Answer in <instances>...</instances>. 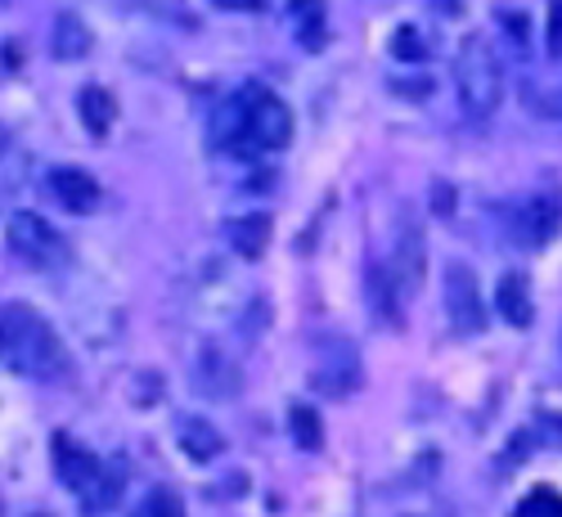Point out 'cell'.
Here are the masks:
<instances>
[{"label": "cell", "mask_w": 562, "mask_h": 517, "mask_svg": "<svg viewBox=\"0 0 562 517\" xmlns=\"http://www.w3.org/2000/svg\"><path fill=\"white\" fill-rule=\"evenodd\" d=\"M364 379V369H360V351L338 338V342H319L315 351V364H311V383L324 392V396H351Z\"/></svg>", "instance_id": "obj_6"}, {"label": "cell", "mask_w": 562, "mask_h": 517, "mask_svg": "<svg viewBox=\"0 0 562 517\" xmlns=\"http://www.w3.org/2000/svg\"><path fill=\"white\" fill-rule=\"evenodd\" d=\"M0 364L10 373H23V379L50 383L68 369V351L55 328L32 306L10 302V306H0Z\"/></svg>", "instance_id": "obj_1"}, {"label": "cell", "mask_w": 562, "mask_h": 517, "mask_svg": "<svg viewBox=\"0 0 562 517\" xmlns=\"http://www.w3.org/2000/svg\"><path fill=\"white\" fill-rule=\"evenodd\" d=\"M77 113H81V122H86L90 135H109V126L117 117V100L109 95L104 86H86L81 95H77Z\"/></svg>", "instance_id": "obj_17"}, {"label": "cell", "mask_w": 562, "mask_h": 517, "mask_svg": "<svg viewBox=\"0 0 562 517\" xmlns=\"http://www.w3.org/2000/svg\"><path fill=\"white\" fill-rule=\"evenodd\" d=\"M289 428H293L297 450H319L324 428H319V414H315L311 405H293V414H289Z\"/></svg>", "instance_id": "obj_18"}, {"label": "cell", "mask_w": 562, "mask_h": 517, "mask_svg": "<svg viewBox=\"0 0 562 517\" xmlns=\"http://www.w3.org/2000/svg\"><path fill=\"white\" fill-rule=\"evenodd\" d=\"M234 104H239L244 131H248V139H252L257 154L289 149V139H293V109L279 100L274 90H266V86H244L239 95H234Z\"/></svg>", "instance_id": "obj_3"}, {"label": "cell", "mask_w": 562, "mask_h": 517, "mask_svg": "<svg viewBox=\"0 0 562 517\" xmlns=\"http://www.w3.org/2000/svg\"><path fill=\"white\" fill-rule=\"evenodd\" d=\"M513 517H562V495L549 486H536L518 508H513Z\"/></svg>", "instance_id": "obj_19"}, {"label": "cell", "mask_w": 562, "mask_h": 517, "mask_svg": "<svg viewBox=\"0 0 562 517\" xmlns=\"http://www.w3.org/2000/svg\"><path fill=\"white\" fill-rule=\"evenodd\" d=\"M495 311L513 324V328H527L531 315H536V302H531V284L522 270H508L499 274V289H495Z\"/></svg>", "instance_id": "obj_11"}, {"label": "cell", "mask_w": 562, "mask_h": 517, "mask_svg": "<svg viewBox=\"0 0 562 517\" xmlns=\"http://www.w3.org/2000/svg\"><path fill=\"white\" fill-rule=\"evenodd\" d=\"M131 517H184V504L176 491H149Z\"/></svg>", "instance_id": "obj_20"}, {"label": "cell", "mask_w": 562, "mask_h": 517, "mask_svg": "<svg viewBox=\"0 0 562 517\" xmlns=\"http://www.w3.org/2000/svg\"><path fill=\"white\" fill-rule=\"evenodd\" d=\"M396 279V289L405 293V302L418 293V284H424V270H428V244H424V229L418 225H405L401 229V239L392 248V257L383 261Z\"/></svg>", "instance_id": "obj_8"}, {"label": "cell", "mask_w": 562, "mask_h": 517, "mask_svg": "<svg viewBox=\"0 0 562 517\" xmlns=\"http://www.w3.org/2000/svg\"><path fill=\"white\" fill-rule=\"evenodd\" d=\"M446 319L459 338H473L486 328V306H482V289H477V274L468 270L463 261L446 266Z\"/></svg>", "instance_id": "obj_5"}, {"label": "cell", "mask_w": 562, "mask_h": 517, "mask_svg": "<svg viewBox=\"0 0 562 517\" xmlns=\"http://www.w3.org/2000/svg\"><path fill=\"white\" fill-rule=\"evenodd\" d=\"M454 90H459V109L468 117H491L504 104V68L499 55L486 36H463L454 50Z\"/></svg>", "instance_id": "obj_2"}, {"label": "cell", "mask_w": 562, "mask_h": 517, "mask_svg": "<svg viewBox=\"0 0 562 517\" xmlns=\"http://www.w3.org/2000/svg\"><path fill=\"white\" fill-rule=\"evenodd\" d=\"M225 244L239 252V257H261L266 252V244H270V216H261V212H252V216H229L225 221Z\"/></svg>", "instance_id": "obj_14"}, {"label": "cell", "mask_w": 562, "mask_h": 517, "mask_svg": "<svg viewBox=\"0 0 562 517\" xmlns=\"http://www.w3.org/2000/svg\"><path fill=\"white\" fill-rule=\"evenodd\" d=\"M90 27L77 19V14H59L55 19V36H50V55L59 59V64H77V59H86L90 55Z\"/></svg>", "instance_id": "obj_15"}, {"label": "cell", "mask_w": 562, "mask_h": 517, "mask_svg": "<svg viewBox=\"0 0 562 517\" xmlns=\"http://www.w3.org/2000/svg\"><path fill=\"white\" fill-rule=\"evenodd\" d=\"M562 229V199L558 194H531L513 212V234H518L522 248H544L558 239Z\"/></svg>", "instance_id": "obj_7"}, {"label": "cell", "mask_w": 562, "mask_h": 517, "mask_svg": "<svg viewBox=\"0 0 562 517\" xmlns=\"http://www.w3.org/2000/svg\"><path fill=\"white\" fill-rule=\"evenodd\" d=\"M5 244H10L14 257H23V261L36 266V270H59V266H68V239H64V234H59L50 221H45V216H36V212H14V216H10Z\"/></svg>", "instance_id": "obj_4"}, {"label": "cell", "mask_w": 562, "mask_h": 517, "mask_svg": "<svg viewBox=\"0 0 562 517\" xmlns=\"http://www.w3.org/2000/svg\"><path fill=\"white\" fill-rule=\"evenodd\" d=\"M544 50L562 59V0H549V23H544Z\"/></svg>", "instance_id": "obj_22"}, {"label": "cell", "mask_w": 562, "mask_h": 517, "mask_svg": "<svg viewBox=\"0 0 562 517\" xmlns=\"http://www.w3.org/2000/svg\"><path fill=\"white\" fill-rule=\"evenodd\" d=\"M55 468H59L64 486L81 495V491H86L90 482L100 477V468H104V463H100L95 454H90L86 446H77L72 437H55Z\"/></svg>", "instance_id": "obj_10"}, {"label": "cell", "mask_w": 562, "mask_h": 517, "mask_svg": "<svg viewBox=\"0 0 562 517\" xmlns=\"http://www.w3.org/2000/svg\"><path fill=\"white\" fill-rule=\"evenodd\" d=\"M32 517H45V513H32Z\"/></svg>", "instance_id": "obj_24"}, {"label": "cell", "mask_w": 562, "mask_h": 517, "mask_svg": "<svg viewBox=\"0 0 562 517\" xmlns=\"http://www.w3.org/2000/svg\"><path fill=\"white\" fill-rule=\"evenodd\" d=\"M45 194H50L64 212H95L100 203V184L81 167H50L45 171Z\"/></svg>", "instance_id": "obj_9"}, {"label": "cell", "mask_w": 562, "mask_h": 517, "mask_svg": "<svg viewBox=\"0 0 562 517\" xmlns=\"http://www.w3.org/2000/svg\"><path fill=\"white\" fill-rule=\"evenodd\" d=\"M176 441H180V450L190 454L194 463H212V459L225 450V437L212 428L207 418H199V414L176 418Z\"/></svg>", "instance_id": "obj_12"}, {"label": "cell", "mask_w": 562, "mask_h": 517, "mask_svg": "<svg viewBox=\"0 0 562 517\" xmlns=\"http://www.w3.org/2000/svg\"><path fill=\"white\" fill-rule=\"evenodd\" d=\"M392 50H396V59H424L428 45H424V36H418L414 27H401V32L392 36Z\"/></svg>", "instance_id": "obj_21"}, {"label": "cell", "mask_w": 562, "mask_h": 517, "mask_svg": "<svg viewBox=\"0 0 562 517\" xmlns=\"http://www.w3.org/2000/svg\"><path fill=\"white\" fill-rule=\"evenodd\" d=\"M216 10H229V14H257L266 10V0H212Z\"/></svg>", "instance_id": "obj_23"}, {"label": "cell", "mask_w": 562, "mask_h": 517, "mask_svg": "<svg viewBox=\"0 0 562 517\" xmlns=\"http://www.w3.org/2000/svg\"><path fill=\"white\" fill-rule=\"evenodd\" d=\"M122 482H126L122 468H117V463H104L100 477L81 491V513H86V517H104V513L122 499Z\"/></svg>", "instance_id": "obj_16"}, {"label": "cell", "mask_w": 562, "mask_h": 517, "mask_svg": "<svg viewBox=\"0 0 562 517\" xmlns=\"http://www.w3.org/2000/svg\"><path fill=\"white\" fill-rule=\"evenodd\" d=\"M289 23H293V36L302 50H324V41H329V10H324V0H293L289 5Z\"/></svg>", "instance_id": "obj_13"}]
</instances>
